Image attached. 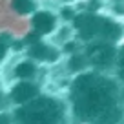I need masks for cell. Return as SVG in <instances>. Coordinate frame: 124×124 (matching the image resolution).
I'll list each match as a JSON object with an SVG mask.
<instances>
[{
    "label": "cell",
    "instance_id": "cell-5",
    "mask_svg": "<svg viewBox=\"0 0 124 124\" xmlns=\"http://www.w3.org/2000/svg\"><path fill=\"white\" fill-rule=\"evenodd\" d=\"M35 26H37V29H39L40 33H47V31L53 29V26H55V18H53L51 15H47V13L37 15V18H35Z\"/></svg>",
    "mask_w": 124,
    "mask_h": 124
},
{
    "label": "cell",
    "instance_id": "cell-9",
    "mask_svg": "<svg viewBox=\"0 0 124 124\" xmlns=\"http://www.w3.org/2000/svg\"><path fill=\"white\" fill-rule=\"evenodd\" d=\"M33 53H35L37 57H44V49H40V51H37V49H35V51H33ZM46 55H47V57H53V58L57 57V53H55V51H49V49L46 51Z\"/></svg>",
    "mask_w": 124,
    "mask_h": 124
},
{
    "label": "cell",
    "instance_id": "cell-6",
    "mask_svg": "<svg viewBox=\"0 0 124 124\" xmlns=\"http://www.w3.org/2000/svg\"><path fill=\"white\" fill-rule=\"evenodd\" d=\"M35 93H37V89L33 88V86H29V84H24V86H18V88L15 89L13 97H15L18 102H24V101H27L29 97H33Z\"/></svg>",
    "mask_w": 124,
    "mask_h": 124
},
{
    "label": "cell",
    "instance_id": "cell-10",
    "mask_svg": "<svg viewBox=\"0 0 124 124\" xmlns=\"http://www.w3.org/2000/svg\"><path fill=\"white\" fill-rule=\"evenodd\" d=\"M122 106H124V101H122Z\"/></svg>",
    "mask_w": 124,
    "mask_h": 124
},
{
    "label": "cell",
    "instance_id": "cell-4",
    "mask_svg": "<svg viewBox=\"0 0 124 124\" xmlns=\"http://www.w3.org/2000/svg\"><path fill=\"white\" fill-rule=\"evenodd\" d=\"M115 78L119 80V84L124 89V40L119 46V55H117V64H115Z\"/></svg>",
    "mask_w": 124,
    "mask_h": 124
},
{
    "label": "cell",
    "instance_id": "cell-11",
    "mask_svg": "<svg viewBox=\"0 0 124 124\" xmlns=\"http://www.w3.org/2000/svg\"><path fill=\"white\" fill-rule=\"evenodd\" d=\"M122 4H124V2H122Z\"/></svg>",
    "mask_w": 124,
    "mask_h": 124
},
{
    "label": "cell",
    "instance_id": "cell-3",
    "mask_svg": "<svg viewBox=\"0 0 124 124\" xmlns=\"http://www.w3.org/2000/svg\"><path fill=\"white\" fill-rule=\"evenodd\" d=\"M117 55H119V44L111 42H89L86 47V60L95 68L97 73L109 75L115 71L117 64Z\"/></svg>",
    "mask_w": 124,
    "mask_h": 124
},
{
    "label": "cell",
    "instance_id": "cell-1",
    "mask_svg": "<svg viewBox=\"0 0 124 124\" xmlns=\"http://www.w3.org/2000/svg\"><path fill=\"white\" fill-rule=\"evenodd\" d=\"M124 89L113 75H78L73 84L75 115L86 124H124Z\"/></svg>",
    "mask_w": 124,
    "mask_h": 124
},
{
    "label": "cell",
    "instance_id": "cell-2",
    "mask_svg": "<svg viewBox=\"0 0 124 124\" xmlns=\"http://www.w3.org/2000/svg\"><path fill=\"white\" fill-rule=\"evenodd\" d=\"M78 33L88 42H111L119 44L124 39V26L111 16L86 13L75 18Z\"/></svg>",
    "mask_w": 124,
    "mask_h": 124
},
{
    "label": "cell",
    "instance_id": "cell-7",
    "mask_svg": "<svg viewBox=\"0 0 124 124\" xmlns=\"http://www.w3.org/2000/svg\"><path fill=\"white\" fill-rule=\"evenodd\" d=\"M86 64H88V60H86L84 55H75V57H71V60H70V68L73 71H82Z\"/></svg>",
    "mask_w": 124,
    "mask_h": 124
},
{
    "label": "cell",
    "instance_id": "cell-8",
    "mask_svg": "<svg viewBox=\"0 0 124 124\" xmlns=\"http://www.w3.org/2000/svg\"><path fill=\"white\" fill-rule=\"evenodd\" d=\"M33 71H35V68L31 66V64H20V66L16 68V73H18L20 77H29V75H33Z\"/></svg>",
    "mask_w": 124,
    "mask_h": 124
}]
</instances>
